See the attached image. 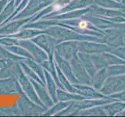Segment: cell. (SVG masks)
I'll use <instances>...</instances> for the list:
<instances>
[{"mask_svg": "<svg viewBox=\"0 0 125 117\" xmlns=\"http://www.w3.org/2000/svg\"><path fill=\"white\" fill-rule=\"evenodd\" d=\"M79 26H80L81 28H84V27H86V23H85V22H84V21H82V22H81V23H80Z\"/></svg>", "mask_w": 125, "mask_h": 117, "instance_id": "cell-1", "label": "cell"}]
</instances>
